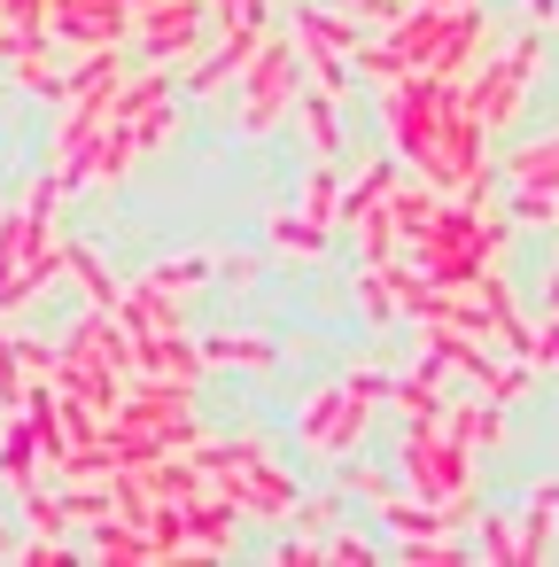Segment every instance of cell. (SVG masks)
<instances>
[{"mask_svg":"<svg viewBox=\"0 0 559 567\" xmlns=\"http://www.w3.org/2000/svg\"><path fill=\"white\" fill-rule=\"evenodd\" d=\"M505 241H513V226L497 218V210H474V203H451L443 195V210L420 226V234H404V265L412 272H427V280H443V288H474L489 265H505Z\"/></svg>","mask_w":559,"mask_h":567,"instance_id":"obj_1","label":"cell"},{"mask_svg":"<svg viewBox=\"0 0 559 567\" xmlns=\"http://www.w3.org/2000/svg\"><path fill=\"white\" fill-rule=\"evenodd\" d=\"M125 365H133V334L117 327V311H94V303H86V311L71 319V334L55 342V373H48V381H55L63 396H79L86 412L110 420L117 396H125Z\"/></svg>","mask_w":559,"mask_h":567,"instance_id":"obj_2","label":"cell"},{"mask_svg":"<svg viewBox=\"0 0 559 567\" xmlns=\"http://www.w3.org/2000/svg\"><path fill=\"white\" fill-rule=\"evenodd\" d=\"M396 466H404V489L427 497V505H451V513H474V505H482V497H474V489H482V482H474V451L451 443L435 420H404Z\"/></svg>","mask_w":559,"mask_h":567,"instance_id":"obj_3","label":"cell"},{"mask_svg":"<svg viewBox=\"0 0 559 567\" xmlns=\"http://www.w3.org/2000/svg\"><path fill=\"white\" fill-rule=\"evenodd\" d=\"M234 86H241V102H234V133H241V141H272V133L288 125V110H296V86H303V55H296V40L272 24L265 48L249 55V71H241Z\"/></svg>","mask_w":559,"mask_h":567,"instance_id":"obj_4","label":"cell"},{"mask_svg":"<svg viewBox=\"0 0 559 567\" xmlns=\"http://www.w3.org/2000/svg\"><path fill=\"white\" fill-rule=\"evenodd\" d=\"M536 79H544V40H536V32L489 48V55L458 79V86H466V117H474L482 133H505V125L520 117V102H528Z\"/></svg>","mask_w":559,"mask_h":567,"instance_id":"obj_5","label":"cell"},{"mask_svg":"<svg viewBox=\"0 0 559 567\" xmlns=\"http://www.w3.org/2000/svg\"><path fill=\"white\" fill-rule=\"evenodd\" d=\"M435 110H443V79L427 71H404L381 86V133H389V156L412 164V179L435 187Z\"/></svg>","mask_w":559,"mask_h":567,"instance_id":"obj_6","label":"cell"},{"mask_svg":"<svg viewBox=\"0 0 559 567\" xmlns=\"http://www.w3.org/2000/svg\"><path fill=\"white\" fill-rule=\"evenodd\" d=\"M102 427H125V435H141V443H156V451H187V443L203 435V427H195V389L141 381V373H125V396H117V412H110Z\"/></svg>","mask_w":559,"mask_h":567,"instance_id":"obj_7","label":"cell"},{"mask_svg":"<svg viewBox=\"0 0 559 567\" xmlns=\"http://www.w3.org/2000/svg\"><path fill=\"white\" fill-rule=\"evenodd\" d=\"M505 187H513V226L551 234L559 218V133H536L505 156Z\"/></svg>","mask_w":559,"mask_h":567,"instance_id":"obj_8","label":"cell"},{"mask_svg":"<svg viewBox=\"0 0 559 567\" xmlns=\"http://www.w3.org/2000/svg\"><path fill=\"white\" fill-rule=\"evenodd\" d=\"M365 427H373V404H358L342 381L311 389L303 412H296V443H303L311 458H350V451L365 443Z\"/></svg>","mask_w":559,"mask_h":567,"instance_id":"obj_9","label":"cell"},{"mask_svg":"<svg viewBox=\"0 0 559 567\" xmlns=\"http://www.w3.org/2000/svg\"><path fill=\"white\" fill-rule=\"evenodd\" d=\"M210 17H203V0H148V9H133V55H156V63H187L203 48Z\"/></svg>","mask_w":559,"mask_h":567,"instance_id":"obj_10","label":"cell"},{"mask_svg":"<svg viewBox=\"0 0 559 567\" xmlns=\"http://www.w3.org/2000/svg\"><path fill=\"white\" fill-rule=\"evenodd\" d=\"M48 40L55 48H125L133 40V9L125 0H55L48 9Z\"/></svg>","mask_w":559,"mask_h":567,"instance_id":"obj_11","label":"cell"},{"mask_svg":"<svg viewBox=\"0 0 559 567\" xmlns=\"http://www.w3.org/2000/svg\"><path fill=\"white\" fill-rule=\"evenodd\" d=\"M265 32H272V17H241V24H218V55H203L195 71H187V94H226L241 71H249V55L265 48Z\"/></svg>","mask_w":559,"mask_h":567,"instance_id":"obj_12","label":"cell"},{"mask_svg":"<svg viewBox=\"0 0 559 567\" xmlns=\"http://www.w3.org/2000/svg\"><path fill=\"white\" fill-rule=\"evenodd\" d=\"M489 48H497V24H489L482 0H474V9H458V17H451V32L435 40V55H427L420 71H427V79H466Z\"/></svg>","mask_w":559,"mask_h":567,"instance_id":"obj_13","label":"cell"},{"mask_svg":"<svg viewBox=\"0 0 559 567\" xmlns=\"http://www.w3.org/2000/svg\"><path fill=\"white\" fill-rule=\"evenodd\" d=\"M125 373H141V381H172V389H203V350L187 342V334H133V365Z\"/></svg>","mask_w":559,"mask_h":567,"instance_id":"obj_14","label":"cell"},{"mask_svg":"<svg viewBox=\"0 0 559 567\" xmlns=\"http://www.w3.org/2000/svg\"><path fill=\"white\" fill-rule=\"evenodd\" d=\"M110 311H117V327H125V334H187V296H164L148 272H141Z\"/></svg>","mask_w":559,"mask_h":567,"instance_id":"obj_15","label":"cell"},{"mask_svg":"<svg viewBox=\"0 0 559 567\" xmlns=\"http://www.w3.org/2000/svg\"><path fill=\"white\" fill-rule=\"evenodd\" d=\"M435 427L451 435V443H466V451H497L513 427H505V404L497 396H443V412H435Z\"/></svg>","mask_w":559,"mask_h":567,"instance_id":"obj_16","label":"cell"},{"mask_svg":"<svg viewBox=\"0 0 559 567\" xmlns=\"http://www.w3.org/2000/svg\"><path fill=\"white\" fill-rule=\"evenodd\" d=\"M513 536H520V567H544L551 559V544H559V474H536L528 482V505H520Z\"/></svg>","mask_w":559,"mask_h":567,"instance_id":"obj_17","label":"cell"},{"mask_svg":"<svg viewBox=\"0 0 559 567\" xmlns=\"http://www.w3.org/2000/svg\"><path fill=\"white\" fill-rule=\"evenodd\" d=\"M179 520H187V544H195L203 559H226V551H234V536H241V513H234L218 489L179 497Z\"/></svg>","mask_w":559,"mask_h":567,"instance_id":"obj_18","label":"cell"},{"mask_svg":"<svg viewBox=\"0 0 559 567\" xmlns=\"http://www.w3.org/2000/svg\"><path fill=\"white\" fill-rule=\"evenodd\" d=\"M195 350H203V365H234V373H272V365H280V342L257 334V327H218V334H203Z\"/></svg>","mask_w":559,"mask_h":567,"instance_id":"obj_19","label":"cell"},{"mask_svg":"<svg viewBox=\"0 0 559 567\" xmlns=\"http://www.w3.org/2000/svg\"><path fill=\"white\" fill-rule=\"evenodd\" d=\"M396 172H404L396 156H373V164H358V172L342 179V203H334V234H342V226H358L365 210H381V203H389V187H396Z\"/></svg>","mask_w":559,"mask_h":567,"instance_id":"obj_20","label":"cell"},{"mask_svg":"<svg viewBox=\"0 0 559 567\" xmlns=\"http://www.w3.org/2000/svg\"><path fill=\"white\" fill-rule=\"evenodd\" d=\"M443 381H451V373L420 350L412 373H389V396H381V404H396V420H435V412H443Z\"/></svg>","mask_w":559,"mask_h":567,"instance_id":"obj_21","label":"cell"},{"mask_svg":"<svg viewBox=\"0 0 559 567\" xmlns=\"http://www.w3.org/2000/svg\"><path fill=\"white\" fill-rule=\"evenodd\" d=\"M79 559H94V567H156L148 559V536L125 520V513H102L94 528H86V551Z\"/></svg>","mask_w":559,"mask_h":567,"instance_id":"obj_22","label":"cell"},{"mask_svg":"<svg viewBox=\"0 0 559 567\" xmlns=\"http://www.w3.org/2000/svg\"><path fill=\"white\" fill-rule=\"evenodd\" d=\"M265 241H272V257H303V265H319L342 234L319 226V218H303V210H272V218H265Z\"/></svg>","mask_w":559,"mask_h":567,"instance_id":"obj_23","label":"cell"},{"mask_svg":"<svg viewBox=\"0 0 559 567\" xmlns=\"http://www.w3.org/2000/svg\"><path fill=\"white\" fill-rule=\"evenodd\" d=\"M0 63H9V79H17L24 94H40V102L63 94V63H55V40H48V32H40V40H17Z\"/></svg>","mask_w":559,"mask_h":567,"instance_id":"obj_24","label":"cell"},{"mask_svg":"<svg viewBox=\"0 0 559 567\" xmlns=\"http://www.w3.org/2000/svg\"><path fill=\"white\" fill-rule=\"evenodd\" d=\"M288 117L303 125V148H311V156H342V102H334V94L296 86V110H288Z\"/></svg>","mask_w":559,"mask_h":567,"instance_id":"obj_25","label":"cell"},{"mask_svg":"<svg viewBox=\"0 0 559 567\" xmlns=\"http://www.w3.org/2000/svg\"><path fill=\"white\" fill-rule=\"evenodd\" d=\"M141 536H148V559H156V567H179V559H203V551L187 544V520H179V505H172V497H156V505H148V520H141Z\"/></svg>","mask_w":559,"mask_h":567,"instance_id":"obj_26","label":"cell"},{"mask_svg":"<svg viewBox=\"0 0 559 567\" xmlns=\"http://www.w3.org/2000/svg\"><path fill=\"white\" fill-rule=\"evenodd\" d=\"M0 482H9V489L40 482V443H32L24 412H0Z\"/></svg>","mask_w":559,"mask_h":567,"instance_id":"obj_27","label":"cell"},{"mask_svg":"<svg viewBox=\"0 0 559 567\" xmlns=\"http://www.w3.org/2000/svg\"><path fill=\"white\" fill-rule=\"evenodd\" d=\"M63 272H71L79 288H86V303H94V311H110V303L125 296V280H117V272H110V265H102V257H94L86 241H63Z\"/></svg>","mask_w":559,"mask_h":567,"instance_id":"obj_28","label":"cell"},{"mask_svg":"<svg viewBox=\"0 0 559 567\" xmlns=\"http://www.w3.org/2000/svg\"><path fill=\"white\" fill-rule=\"evenodd\" d=\"M466 528H474V551L466 559H482V567H520V536H513V520L505 513H466Z\"/></svg>","mask_w":559,"mask_h":567,"instance_id":"obj_29","label":"cell"},{"mask_svg":"<svg viewBox=\"0 0 559 567\" xmlns=\"http://www.w3.org/2000/svg\"><path fill=\"white\" fill-rule=\"evenodd\" d=\"M435 210H443V195H435L427 179H404V172H396V187H389V218H396V249H404V234H420V226H427Z\"/></svg>","mask_w":559,"mask_h":567,"instance_id":"obj_30","label":"cell"},{"mask_svg":"<svg viewBox=\"0 0 559 567\" xmlns=\"http://www.w3.org/2000/svg\"><path fill=\"white\" fill-rule=\"evenodd\" d=\"M148 280H156L164 296H195V288H210V280H218V257H203V249H179V257L148 265Z\"/></svg>","mask_w":559,"mask_h":567,"instance_id":"obj_31","label":"cell"},{"mask_svg":"<svg viewBox=\"0 0 559 567\" xmlns=\"http://www.w3.org/2000/svg\"><path fill=\"white\" fill-rule=\"evenodd\" d=\"M520 365H528V381H551V373H559V311H551V303H544L536 327L520 334Z\"/></svg>","mask_w":559,"mask_h":567,"instance_id":"obj_32","label":"cell"},{"mask_svg":"<svg viewBox=\"0 0 559 567\" xmlns=\"http://www.w3.org/2000/svg\"><path fill=\"white\" fill-rule=\"evenodd\" d=\"M334 203H342V172H334V156H311V172H303V218H319V226H334Z\"/></svg>","mask_w":559,"mask_h":567,"instance_id":"obj_33","label":"cell"},{"mask_svg":"<svg viewBox=\"0 0 559 567\" xmlns=\"http://www.w3.org/2000/svg\"><path fill=\"white\" fill-rule=\"evenodd\" d=\"M17 513H24V528H32V536H71L63 497H55V489H40V482H24V489H17Z\"/></svg>","mask_w":559,"mask_h":567,"instance_id":"obj_34","label":"cell"},{"mask_svg":"<svg viewBox=\"0 0 559 567\" xmlns=\"http://www.w3.org/2000/svg\"><path fill=\"white\" fill-rule=\"evenodd\" d=\"M24 389H32L24 334H9V327H0V412H17V404H24Z\"/></svg>","mask_w":559,"mask_h":567,"instance_id":"obj_35","label":"cell"},{"mask_svg":"<svg viewBox=\"0 0 559 567\" xmlns=\"http://www.w3.org/2000/svg\"><path fill=\"white\" fill-rule=\"evenodd\" d=\"M358 319L365 327H396V296H389V272L381 265H358Z\"/></svg>","mask_w":559,"mask_h":567,"instance_id":"obj_36","label":"cell"},{"mask_svg":"<svg viewBox=\"0 0 559 567\" xmlns=\"http://www.w3.org/2000/svg\"><path fill=\"white\" fill-rule=\"evenodd\" d=\"M319 559H327V567H373L381 551H373V536H365V528H342V520H334V528L319 536Z\"/></svg>","mask_w":559,"mask_h":567,"instance_id":"obj_37","label":"cell"},{"mask_svg":"<svg viewBox=\"0 0 559 567\" xmlns=\"http://www.w3.org/2000/svg\"><path fill=\"white\" fill-rule=\"evenodd\" d=\"M334 520H342V497H319V489H303V497L288 505V528H296V536H311V544H319Z\"/></svg>","mask_w":559,"mask_h":567,"instance_id":"obj_38","label":"cell"},{"mask_svg":"<svg viewBox=\"0 0 559 567\" xmlns=\"http://www.w3.org/2000/svg\"><path fill=\"white\" fill-rule=\"evenodd\" d=\"M396 559L404 567H458V536H396Z\"/></svg>","mask_w":559,"mask_h":567,"instance_id":"obj_39","label":"cell"},{"mask_svg":"<svg viewBox=\"0 0 559 567\" xmlns=\"http://www.w3.org/2000/svg\"><path fill=\"white\" fill-rule=\"evenodd\" d=\"M334 466H342V489H350V497H365V505H381V497L396 489V482H389L381 466H365L358 451H350V458H334Z\"/></svg>","mask_w":559,"mask_h":567,"instance_id":"obj_40","label":"cell"},{"mask_svg":"<svg viewBox=\"0 0 559 567\" xmlns=\"http://www.w3.org/2000/svg\"><path fill=\"white\" fill-rule=\"evenodd\" d=\"M9 559H24V567H71L79 551H71V536H24Z\"/></svg>","mask_w":559,"mask_h":567,"instance_id":"obj_41","label":"cell"},{"mask_svg":"<svg viewBox=\"0 0 559 567\" xmlns=\"http://www.w3.org/2000/svg\"><path fill=\"white\" fill-rule=\"evenodd\" d=\"M48 9H55V0H0V32H48Z\"/></svg>","mask_w":559,"mask_h":567,"instance_id":"obj_42","label":"cell"},{"mask_svg":"<svg viewBox=\"0 0 559 567\" xmlns=\"http://www.w3.org/2000/svg\"><path fill=\"white\" fill-rule=\"evenodd\" d=\"M17 249H24V210L9 203V210H0V280L17 272Z\"/></svg>","mask_w":559,"mask_h":567,"instance_id":"obj_43","label":"cell"},{"mask_svg":"<svg viewBox=\"0 0 559 567\" xmlns=\"http://www.w3.org/2000/svg\"><path fill=\"white\" fill-rule=\"evenodd\" d=\"M265 559H272V567H319V544H311V536H296V528H288V536H280V544H272V551H265Z\"/></svg>","mask_w":559,"mask_h":567,"instance_id":"obj_44","label":"cell"},{"mask_svg":"<svg viewBox=\"0 0 559 567\" xmlns=\"http://www.w3.org/2000/svg\"><path fill=\"white\" fill-rule=\"evenodd\" d=\"M210 24H241V17H272V0H203Z\"/></svg>","mask_w":559,"mask_h":567,"instance_id":"obj_45","label":"cell"},{"mask_svg":"<svg viewBox=\"0 0 559 567\" xmlns=\"http://www.w3.org/2000/svg\"><path fill=\"white\" fill-rule=\"evenodd\" d=\"M55 203H63V187H55V172H40V179L24 187V210H40V218H55Z\"/></svg>","mask_w":559,"mask_h":567,"instance_id":"obj_46","label":"cell"},{"mask_svg":"<svg viewBox=\"0 0 559 567\" xmlns=\"http://www.w3.org/2000/svg\"><path fill=\"white\" fill-rule=\"evenodd\" d=\"M520 9H528L536 24H551V0H520Z\"/></svg>","mask_w":559,"mask_h":567,"instance_id":"obj_47","label":"cell"},{"mask_svg":"<svg viewBox=\"0 0 559 567\" xmlns=\"http://www.w3.org/2000/svg\"><path fill=\"white\" fill-rule=\"evenodd\" d=\"M420 9H466V0H420Z\"/></svg>","mask_w":559,"mask_h":567,"instance_id":"obj_48","label":"cell"}]
</instances>
